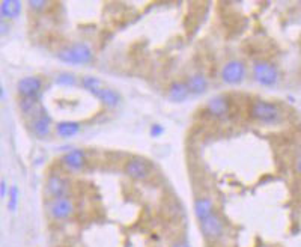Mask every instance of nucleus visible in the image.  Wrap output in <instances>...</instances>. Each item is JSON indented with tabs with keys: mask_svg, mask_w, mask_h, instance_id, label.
Masks as SVG:
<instances>
[{
	"mask_svg": "<svg viewBox=\"0 0 301 247\" xmlns=\"http://www.w3.org/2000/svg\"><path fill=\"white\" fill-rule=\"evenodd\" d=\"M56 57L60 62H64V64L75 65L77 67V65L90 64V62L94 60V51H92V48H90L87 44L77 42V44H73V45L60 48L56 53Z\"/></svg>",
	"mask_w": 301,
	"mask_h": 247,
	"instance_id": "f257e3e1",
	"label": "nucleus"
},
{
	"mask_svg": "<svg viewBox=\"0 0 301 247\" xmlns=\"http://www.w3.org/2000/svg\"><path fill=\"white\" fill-rule=\"evenodd\" d=\"M250 113H252L253 119H256L262 124H266V125H276V124H280L283 119L282 110L276 104L269 103V101H263V100L255 101L252 104Z\"/></svg>",
	"mask_w": 301,
	"mask_h": 247,
	"instance_id": "f03ea898",
	"label": "nucleus"
},
{
	"mask_svg": "<svg viewBox=\"0 0 301 247\" xmlns=\"http://www.w3.org/2000/svg\"><path fill=\"white\" fill-rule=\"evenodd\" d=\"M252 73H253L255 80L261 86L271 87V86H276L280 80L279 70L273 64H269V62H265V60H256L253 64Z\"/></svg>",
	"mask_w": 301,
	"mask_h": 247,
	"instance_id": "7ed1b4c3",
	"label": "nucleus"
},
{
	"mask_svg": "<svg viewBox=\"0 0 301 247\" xmlns=\"http://www.w3.org/2000/svg\"><path fill=\"white\" fill-rule=\"evenodd\" d=\"M247 76V67L243 60L232 59L227 60L222 68L220 77L227 84H239Z\"/></svg>",
	"mask_w": 301,
	"mask_h": 247,
	"instance_id": "20e7f679",
	"label": "nucleus"
},
{
	"mask_svg": "<svg viewBox=\"0 0 301 247\" xmlns=\"http://www.w3.org/2000/svg\"><path fill=\"white\" fill-rule=\"evenodd\" d=\"M29 118H30V131H32L37 137L45 139L51 133V118L42 107H39Z\"/></svg>",
	"mask_w": 301,
	"mask_h": 247,
	"instance_id": "39448f33",
	"label": "nucleus"
},
{
	"mask_svg": "<svg viewBox=\"0 0 301 247\" xmlns=\"http://www.w3.org/2000/svg\"><path fill=\"white\" fill-rule=\"evenodd\" d=\"M47 212L54 220H67L74 212V204L70 198L51 199V202L47 205Z\"/></svg>",
	"mask_w": 301,
	"mask_h": 247,
	"instance_id": "423d86ee",
	"label": "nucleus"
},
{
	"mask_svg": "<svg viewBox=\"0 0 301 247\" xmlns=\"http://www.w3.org/2000/svg\"><path fill=\"white\" fill-rule=\"evenodd\" d=\"M200 225V232L205 238L208 240H216V238H220L222 234H223V220L220 215L214 211L211 212L206 219L200 220L199 222Z\"/></svg>",
	"mask_w": 301,
	"mask_h": 247,
	"instance_id": "0eeeda50",
	"label": "nucleus"
},
{
	"mask_svg": "<svg viewBox=\"0 0 301 247\" xmlns=\"http://www.w3.org/2000/svg\"><path fill=\"white\" fill-rule=\"evenodd\" d=\"M45 192L53 199L59 198H68L70 193V182L67 178L60 175H50L45 182Z\"/></svg>",
	"mask_w": 301,
	"mask_h": 247,
	"instance_id": "6e6552de",
	"label": "nucleus"
},
{
	"mask_svg": "<svg viewBox=\"0 0 301 247\" xmlns=\"http://www.w3.org/2000/svg\"><path fill=\"white\" fill-rule=\"evenodd\" d=\"M124 170L131 179H146L150 173V165L142 157H133L125 163Z\"/></svg>",
	"mask_w": 301,
	"mask_h": 247,
	"instance_id": "1a4fd4ad",
	"label": "nucleus"
},
{
	"mask_svg": "<svg viewBox=\"0 0 301 247\" xmlns=\"http://www.w3.org/2000/svg\"><path fill=\"white\" fill-rule=\"evenodd\" d=\"M41 89H42V80L37 76L23 77L17 83V92L20 97H39Z\"/></svg>",
	"mask_w": 301,
	"mask_h": 247,
	"instance_id": "9d476101",
	"label": "nucleus"
},
{
	"mask_svg": "<svg viewBox=\"0 0 301 247\" xmlns=\"http://www.w3.org/2000/svg\"><path fill=\"white\" fill-rule=\"evenodd\" d=\"M62 163L68 170L78 172L86 166V154L81 149H71L62 156Z\"/></svg>",
	"mask_w": 301,
	"mask_h": 247,
	"instance_id": "9b49d317",
	"label": "nucleus"
},
{
	"mask_svg": "<svg viewBox=\"0 0 301 247\" xmlns=\"http://www.w3.org/2000/svg\"><path fill=\"white\" fill-rule=\"evenodd\" d=\"M229 109H230V104L225 95H214V97H211L206 103V110L209 112V115H213L216 118L226 116Z\"/></svg>",
	"mask_w": 301,
	"mask_h": 247,
	"instance_id": "f8f14e48",
	"label": "nucleus"
},
{
	"mask_svg": "<svg viewBox=\"0 0 301 247\" xmlns=\"http://www.w3.org/2000/svg\"><path fill=\"white\" fill-rule=\"evenodd\" d=\"M167 97L172 103H184L190 97V89L186 82H173L167 89Z\"/></svg>",
	"mask_w": 301,
	"mask_h": 247,
	"instance_id": "ddd939ff",
	"label": "nucleus"
},
{
	"mask_svg": "<svg viewBox=\"0 0 301 247\" xmlns=\"http://www.w3.org/2000/svg\"><path fill=\"white\" fill-rule=\"evenodd\" d=\"M81 130V125L78 122H74V121H60L54 125V131H56V136L62 137V139H70V137H74L80 133Z\"/></svg>",
	"mask_w": 301,
	"mask_h": 247,
	"instance_id": "4468645a",
	"label": "nucleus"
},
{
	"mask_svg": "<svg viewBox=\"0 0 301 247\" xmlns=\"http://www.w3.org/2000/svg\"><path fill=\"white\" fill-rule=\"evenodd\" d=\"M186 83L190 89V94H193V95H202L208 90V79L202 73L191 74Z\"/></svg>",
	"mask_w": 301,
	"mask_h": 247,
	"instance_id": "2eb2a0df",
	"label": "nucleus"
},
{
	"mask_svg": "<svg viewBox=\"0 0 301 247\" xmlns=\"http://www.w3.org/2000/svg\"><path fill=\"white\" fill-rule=\"evenodd\" d=\"M106 107H117L119 103H120V95H119V92H116L114 89L109 87V86H104L103 89L98 90V94L95 95Z\"/></svg>",
	"mask_w": 301,
	"mask_h": 247,
	"instance_id": "dca6fc26",
	"label": "nucleus"
},
{
	"mask_svg": "<svg viewBox=\"0 0 301 247\" xmlns=\"http://www.w3.org/2000/svg\"><path fill=\"white\" fill-rule=\"evenodd\" d=\"M21 12V2L18 0H3L0 3V14L3 20H14Z\"/></svg>",
	"mask_w": 301,
	"mask_h": 247,
	"instance_id": "f3484780",
	"label": "nucleus"
},
{
	"mask_svg": "<svg viewBox=\"0 0 301 247\" xmlns=\"http://www.w3.org/2000/svg\"><path fill=\"white\" fill-rule=\"evenodd\" d=\"M211 212H214V204L209 198H199L194 202V215L199 222L206 219Z\"/></svg>",
	"mask_w": 301,
	"mask_h": 247,
	"instance_id": "a211bd4d",
	"label": "nucleus"
},
{
	"mask_svg": "<svg viewBox=\"0 0 301 247\" xmlns=\"http://www.w3.org/2000/svg\"><path fill=\"white\" fill-rule=\"evenodd\" d=\"M80 84L83 89H86L87 92H90L92 95H97L98 90L104 87V82L100 80L98 77L95 76H83L80 79Z\"/></svg>",
	"mask_w": 301,
	"mask_h": 247,
	"instance_id": "6ab92c4d",
	"label": "nucleus"
},
{
	"mask_svg": "<svg viewBox=\"0 0 301 247\" xmlns=\"http://www.w3.org/2000/svg\"><path fill=\"white\" fill-rule=\"evenodd\" d=\"M38 98L39 97H20L18 100V106H20V110L23 115H34L41 106L38 104Z\"/></svg>",
	"mask_w": 301,
	"mask_h": 247,
	"instance_id": "aec40b11",
	"label": "nucleus"
},
{
	"mask_svg": "<svg viewBox=\"0 0 301 247\" xmlns=\"http://www.w3.org/2000/svg\"><path fill=\"white\" fill-rule=\"evenodd\" d=\"M56 82H57V84H68V86H73V84L77 83V79H75V76L71 74V73H60V74L56 77Z\"/></svg>",
	"mask_w": 301,
	"mask_h": 247,
	"instance_id": "412c9836",
	"label": "nucleus"
},
{
	"mask_svg": "<svg viewBox=\"0 0 301 247\" xmlns=\"http://www.w3.org/2000/svg\"><path fill=\"white\" fill-rule=\"evenodd\" d=\"M47 6L48 2H45V0H30L29 2V8H32V11L35 12H42Z\"/></svg>",
	"mask_w": 301,
	"mask_h": 247,
	"instance_id": "4be33fe9",
	"label": "nucleus"
},
{
	"mask_svg": "<svg viewBox=\"0 0 301 247\" xmlns=\"http://www.w3.org/2000/svg\"><path fill=\"white\" fill-rule=\"evenodd\" d=\"M17 204H18V189L14 185V187H11V190H9V209L15 211Z\"/></svg>",
	"mask_w": 301,
	"mask_h": 247,
	"instance_id": "5701e85b",
	"label": "nucleus"
},
{
	"mask_svg": "<svg viewBox=\"0 0 301 247\" xmlns=\"http://www.w3.org/2000/svg\"><path fill=\"white\" fill-rule=\"evenodd\" d=\"M6 195H9L8 187H6V181H5V179H2V182H0V196L5 198Z\"/></svg>",
	"mask_w": 301,
	"mask_h": 247,
	"instance_id": "b1692460",
	"label": "nucleus"
},
{
	"mask_svg": "<svg viewBox=\"0 0 301 247\" xmlns=\"http://www.w3.org/2000/svg\"><path fill=\"white\" fill-rule=\"evenodd\" d=\"M295 170L301 175V154H300L298 159H297V162H295Z\"/></svg>",
	"mask_w": 301,
	"mask_h": 247,
	"instance_id": "393cba45",
	"label": "nucleus"
},
{
	"mask_svg": "<svg viewBox=\"0 0 301 247\" xmlns=\"http://www.w3.org/2000/svg\"><path fill=\"white\" fill-rule=\"evenodd\" d=\"M150 130H152V134H154V136H157V134H160V133L163 131V127H160V125H152V128H150Z\"/></svg>",
	"mask_w": 301,
	"mask_h": 247,
	"instance_id": "a878e982",
	"label": "nucleus"
},
{
	"mask_svg": "<svg viewBox=\"0 0 301 247\" xmlns=\"http://www.w3.org/2000/svg\"><path fill=\"white\" fill-rule=\"evenodd\" d=\"M172 247H188V246H187V244H186L184 241H178V243H175V244H173Z\"/></svg>",
	"mask_w": 301,
	"mask_h": 247,
	"instance_id": "bb28decb",
	"label": "nucleus"
}]
</instances>
